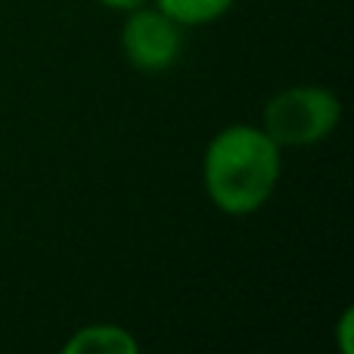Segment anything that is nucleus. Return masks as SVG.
<instances>
[{"label": "nucleus", "instance_id": "nucleus-1", "mask_svg": "<svg viewBox=\"0 0 354 354\" xmlns=\"http://www.w3.org/2000/svg\"><path fill=\"white\" fill-rule=\"evenodd\" d=\"M283 171L280 147L255 124H227L202 156V187L218 212L230 218L261 212L277 193Z\"/></svg>", "mask_w": 354, "mask_h": 354}, {"label": "nucleus", "instance_id": "nucleus-2", "mask_svg": "<svg viewBox=\"0 0 354 354\" xmlns=\"http://www.w3.org/2000/svg\"><path fill=\"white\" fill-rule=\"evenodd\" d=\"M342 122V103L330 87L292 84L268 100L261 128L277 147H314L324 143Z\"/></svg>", "mask_w": 354, "mask_h": 354}, {"label": "nucleus", "instance_id": "nucleus-3", "mask_svg": "<svg viewBox=\"0 0 354 354\" xmlns=\"http://www.w3.org/2000/svg\"><path fill=\"white\" fill-rule=\"evenodd\" d=\"M183 50V25H177L171 16L159 6H134L128 10V19L122 25V53L128 66L137 72L159 75L168 72Z\"/></svg>", "mask_w": 354, "mask_h": 354}, {"label": "nucleus", "instance_id": "nucleus-4", "mask_svg": "<svg viewBox=\"0 0 354 354\" xmlns=\"http://www.w3.org/2000/svg\"><path fill=\"white\" fill-rule=\"evenodd\" d=\"M66 354H137L140 342L118 324H91L72 333L66 345Z\"/></svg>", "mask_w": 354, "mask_h": 354}, {"label": "nucleus", "instance_id": "nucleus-5", "mask_svg": "<svg viewBox=\"0 0 354 354\" xmlns=\"http://www.w3.org/2000/svg\"><path fill=\"white\" fill-rule=\"evenodd\" d=\"M165 16H171L183 28H196V25L218 22L221 16L236 6V0H153Z\"/></svg>", "mask_w": 354, "mask_h": 354}, {"label": "nucleus", "instance_id": "nucleus-6", "mask_svg": "<svg viewBox=\"0 0 354 354\" xmlns=\"http://www.w3.org/2000/svg\"><path fill=\"white\" fill-rule=\"evenodd\" d=\"M351 326H354V311L351 308H345L342 311V320H339V348L342 354H351L354 351V342H351Z\"/></svg>", "mask_w": 354, "mask_h": 354}, {"label": "nucleus", "instance_id": "nucleus-7", "mask_svg": "<svg viewBox=\"0 0 354 354\" xmlns=\"http://www.w3.org/2000/svg\"><path fill=\"white\" fill-rule=\"evenodd\" d=\"M100 6H109V10H118V12H128L134 6H143L147 0H97Z\"/></svg>", "mask_w": 354, "mask_h": 354}]
</instances>
